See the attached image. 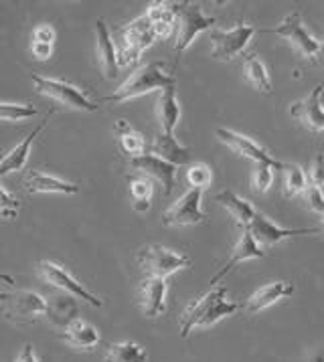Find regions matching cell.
<instances>
[{"instance_id": "52a82bcc", "label": "cell", "mask_w": 324, "mask_h": 362, "mask_svg": "<svg viewBox=\"0 0 324 362\" xmlns=\"http://www.w3.org/2000/svg\"><path fill=\"white\" fill-rule=\"evenodd\" d=\"M215 23H217V18L207 16L199 4L180 2V4H178V29L175 51H177L178 55H183V53L191 47L192 41H195L203 30L211 29Z\"/></svg>"}, {"instance_id": "cb8c5ba5", "label": "cell", "mask_w": 324, "mask_h": 362, "mask_svg": "<svg viewBox=\"0 0 324 362\" xmlns=\"http://www.w3.org/2000/svg\"><path fill=\"white\" fill-rule=\"evenodd\" d=\"M63 338H65V342L69 346H74L75 350H83V352H89V350L98 348V344H100L98 328L81 318H77L65 328Z\"/></svg>"}, {"instance_id": "d6a6232c", "label": "cell", "mask_w": 324, "mask_h": 362, "mask_svg": "<svg viewBox=\"0 0 324 362\" xmlns=\"http://www.w3.org/2000/svg\"><path fill=\"white\" fill-rule=\"evenodd\" d=\"M37 116V110L25 103H2L0 105V117L2 122H25Z\"/></svg>"}, {"instance_id": "4dcf8cb0", "label": "cell", "mask_w": 324, "mask_h": 362, "mask_svg": "<svg viewBox=\"0 0 324 362\" xmlns=\"http://www.w3.org/2000/svg\"><path fill=\"white\" fill-rule=\"evenodd\" d=\"M243 71H245V77H248V81H250L251 86L255 87L258 91H262V93H272V89H274V83H272V77H270V73H267V67H265V63L262 59L258 57V55H250V57L245 59V65H243Z\"/></svg>"}, {"instance_id": "484cf974", "label": "cell", "mask_w": 324, "mask_h": 362, "mask_svg": "<svg viewBox=\"0 0 324 362\" xmlns=\"http://www.w3.org/2000/svg\"><path fill=\"white\" fill-rule=\"evenodd\" d=\"M116 136H118L120 152L128 158V162L130 160L142 158L144 154H148L144 136L140 132L134 130L132 126L126 124L124 119H118V124H116Z\"/></svg>"}, {"instance_id": "ffe728a7", "label": "cell", "mask_w": 324, "mask_h": 362, "mask_svg": "<svg viewBox=\"0 0 324 362\" xmlns=\"http://www.w3.org/2000/svg\"><path fill=\"white\" fill-rule=\"evenodd\" d=\"M146 16L152 23L156 39H168L175 33V29H178V4L154 2L148 6Z\"/></svg>"}, {"instance_id": "f35d334b", "label": "cell", "mask_w": 324, "mask_h": 362, "mask_svg": "<svg viewBox=\"0 0 324 362\" xmlns=\"http://www.w3.org/2000/svg\"><path fill=\"white\" fill-rule=\"evenodd\" d=\"M57 39V33L51 25H39L37 29L33 30V43H43L53 45Z\"/></svg>"}, {"instance_id": "d4e9b609", "label": "cell", "mask_w": 324, "mask_h": 362, "mask_svg": "<svg viewBox=\"0 0 324 362\" xmlns=\"http://www.w3.org/2000/svg\"><path fill=\"white\" fill-rule=\"evenodd\" d=\"M77 298L69 296V293H63L61 291L59 296H53L49 300V310H47V318L53 326L57 328H67L71 322L77 320V314H79V304L75 302Z\"/></svg>"}, {"instance_id": "9a60e30c", "label": "cell", "mask_w": 324, "mask_h": 362, "mask_svg": "<svg viewBox=\"0 0 324 362\" xmlns=\"http://www.w3.org/2000/svg\"><path fill=\"white\" fill-rule=\"evenodd\" d=\"M324 87L316 86L304 100L296 102L290 107V114L296 117L304 128L312 132H324V103H323Z\"/></svg>"}, {"instance_id": "ac0fdd59", "label": "cell", "mask_w": 324, "mask_h": 362, "mask_svg": "<svg viewBox=\"0 0 324 362\" xmlns=\"http://www.w3.org/2000/svg\"><path fill=\"white\" fill-rule=\"evenodd\" d=\"M296 291V286L292 281H272V284H265L260 290H255L250 296V300L245 302V312L248 314H258L262 310H267L270 305H274L276 302H280L284 298L292 296Z\"/></svg>"}, {"instance_id": "7c38bea8", "label": "cell", "mask_w": 324, "mask_h": 362, "mask_svg": "<svg viewBox=\"0 0 324 362\" xmlns=\"http://www.w3.org/2000/svg\"><path fill=\"white\" fill-rule=\"evenodd\" d=\"M217 138L221 140L223 144H227L233 152H237L239 156L251 160L253 164H272L274 168H284V162H278L274 158L265 148L260 144H255L251 138L243 136V134H237L233 130H225V128H217Z\"/></svg>"}, {"instance_id": "8992f818", "label": "cell", "mask_w": 324, "mask_h": 362, "mask_svg": "<svg viewBox=\"0 0 324 362\" xmlns=\"http://www.w3.org/2000/svg\"><path fill=\"white\" fill-rule=\"evenodd\" d=\"M138 265L146 274V277H161V279H166L168 276L177 274L178 269L189 267L191 259L187 255L175 253L168 247L148 245L138 253Z\"/></svg>"}, {"instance_id": "f546056e", "label": "cell", "mask_w": 324, "mask_h": 362, "mask_svg": "<svg viewBox=\"0 0 324 362\" xmlns=\"http://www.w3.org/2000/svg\"><path fill=\"white\" fill-rule=\"evenodd\" d=\"M105 362H148V354L138 342L124 340L108 346Z\"/></svg>"}, {"instance_id": "ba28073f", "label": "cell", "mask_w": 324, "mask_h": 362, "mask_svg": "<svg viewBox=\"0 0 324 362\" xmlns=\"http://www.w3.org/2000/svg\"><path fill=\"white\" fill-rule=\"evenodd\" d=\"M37 272H39V276L43 277L45 284L57 288V290L63 291V293H69V296H74L77 300H83V302H88V304L93 305V308H102L103 305V302L98 296H93L88 288H83V286H81V284H79L63 265H59V263L41 261V263L37 265Z\"/></svg>"}, {"instance_id": "d590c367", "label": "cell", "mask_w": 324, "mask_h": 362, "mask_svg": "<svg viewBox=\"0 0 324 362\" xmlns=\"http://www.w3.org/2000/svg\"><path fill=\"white\" fill-rule=\"evenodd\" d=\"M21 204L16 201V197H13L6 187H0V215L4 218H15L18 215Z\"/></svg>"}, {"instance_id": "e0dca14e", "label": "cell", "mask_w": 324, "mask_h": 362, "mask_svg": "<svg viewBox=\"0 0 324 362\" xmlns=\"http://www.w3.org/2000/svg\"><path fill=\"white\" fill-rule=\"evenodd\" d=\"M23 185L29 194H77L79 185L67 182L53 174H45L41 170H29L23 178Z\"/></svg>"}, {"instance_id": "1f68e13d", "label": "cell", "mask_w": 324, "mask_h": 362, "mask_svg": "<svg viewBox=\"0 0 324 362\" xmlns=\"http://www.w3.org/2000/svg\"><path fill=\"white\" fill-rule=\"evenodd\" d=\"M130 197L136 213H146L152 199V180L144 174H136L130 178Z\"/></svg>"}, {"instance_id": "4316f807", "label": "cell", "mask_w": 324, "mask_h": 362, "mask_svg": "<svg viewBox=\"0 0 324 362\" xmlns=\"http://www.w3.org/2000/svg\"><path fill=\"white\" fill-rule=\"evenodd\" d=\"M215 201L221 204V206H225L231 213V217L237 221V225L243 227V229H248L251 225V221H253V217L258 215V211L253 209V204L250 201H245V199H241V197H237L233 190H221V192H217L215 194Z\"/></svg>"}, {"instance_id": "5bb4252c", "label": "cell", "mask_w": 324, "mask_h": 362, "mask_svg": "<svg viewBox=\"0 0 324 362\" xmlns=\"http://www.w3.org/2000/svg\"><path fill=\"white\" fill-rule=\"evenodd\" d=\"M251 233L255 237V241L260 245H278L286 239H292V237H300V235H316V233H323V227H312V229H284L280 225L272 223L270 218L258 213L250 225Z\"/></svg>"}, {"instance_id": "d6986e66", "label": "cell", "mask_w": 324, "mask_h": 362, "mask_svg": "<svg viewBox=\"0 0 324 362\" xmlns=\"http://www.w3.org/2000/svg\"><path fill=\"white\" fill-rule=\"evenodd\" d=\"M96 41H98V61H100L103 77L105 79H114L118 75L120 53L116 51L112 33H110L103 18H98V23H96Z\"/></svg>"}, {"instance_id": "83f0119b", "label": "cell", "mask_w": 324, "mask_h": 362, "mask_svg": "<svg viewBox=\"0 0 324 362\" xmlns=\"http://www.w3.org/2000/svg\"><path fill=\"white\" fill-rule=\"evenodd\" d=\"M158 119H161V134L175 136V130L180 119V105L177 100V89L168 87L158 98Z\"/></svg>"}, {"instance_id": "4fadbf2b", "label": "cell", "mask_w": 324, "mask_h": 362, "mask_svg": "<svg viewBox=\"0 0 324 362\" xmlns=\"http://www.w3.org/2000/svg\"><path fill=\"white\" fill-rule=\"evenodd\" d=\"M128 164H130V168H132L134 173L144 174L148 178L158 180L162 185V189H164V197H170L173 194L175 185H177V166L175 164L158 158V156H154L150 152L144 154L142 158L130 160Z\"/></svg>"}, {"instance_id": "3957f363", "label": "cell", "mask_w": 324, "mask_h": 362, "mask_svg": "<svg viewBox=\"0 0 324 362\" xmlns=\"http://www.w3.org/2000/svg\"><path fill=\"white\" fill-rule=\"evenodd\" d=\"M0 300H2V312L6 320L21 326L35 324L39 318L47 316V310H49V302L43 296L29 290H16V288L4 290Z\"/></svg>"}, {"instance_id": "836d02e7", "label": "cell", "mask_w": 324, "mask_h": 362, "mask_svg": "<svg viewBox=\"0 0 324 362\" xmlns=\"http://www.w3.org/2000/svg\"><path fill=\"white\" fill-rule=\"evenodd\" d=\"M274 182V166L272 164H255L251 173V189L258 194H265Z\"/></svg>"}, {"instance_id": "277c9868", "label": "cell", "mask_w": 324, "mask_h": 362, "mask_svg": "<svg viewBox=\"0 0 324 362\" xmlns=\"http://www.w3.org/2000/svg\"><path fill=\"white\" fill-rule=\"evenodd\" d=\"M120 65L128 67L138 63L142 53L146 51L150 45L156 41V35L152 29V23L146 16V13L138 18H134L132 23H128L126 27L120 29Z\"/></svg>"}, {"instance_id": "603a6c76", "label": "cell", "mask_w": 324, "mask_h": 362, "mask_svg": "<svg viewBox=\"0 0 324 362\" xmlns=\"http://www.w3.org/2000/svg\"><path fill=\"white\" fill-rule=\"evenodd\" d=\"M168 286L161 277H146L142 281V310L148 318H158L166 310Z\"/></svg>"}, {"instance_id": "8d00e7d4", "label": "cell", "mask_w": 324, "mask_h": 362, "mask_svg": "<svg viewBox=\"0 0 324 362\" xmlns=\"http://www.w3.org/2000/svg\"><path fill=\"white\" fill-rule=\"evenodd\" d=\"M310 187L323 189L324 187V154H316L308 170Z\"/></svg>"}, {"instance_id": "6da1fadb", "label": "cell", "mask_w": 324, "mask_h": 362, "mask_svg": "<svg viewBox=\"0 0 324 362\" xmlns=\"http://www.w3.org/2000/svg\"><path fill=\"white\" fill-rule=\"evenodd\" d=\"M239 308L241 305L227 300V288L225 286H215L187 305V310L180 316V336L189 338L192 330L213 326L219 320L236 314Z\"/></svg>"}, {"instance_id": "74e56055", "label": "cell", "mask_w": 324, "mask_h": 362, "mask_svg": "<svg viewBox=\"0 0 324 362\" xmlns=\"http://www.w3.org/2000/svg\"><path fill=\"white\" fill-rule=\"evenodd\" d=\"M306 203H308L310 211L318 213L324 218V194L323 189H316V187H308L306 194H304Z\"/></svg>"}, {"instance_id": "2e32d148", "label": "cell", "mask_w": 324, "mask_h": 362, "mask_svg": "<svg viewBox=\"0 0 324 362\" xmlns=\"http://www.w3.org/2000/svg\"><path fill=\"white\" fill-rule=\"evenodd\" d=\"M264 255H265V251L262 249V245L255 241V237H253V233H251L250 227H248V229H243L241 237H239V243H237L236 249H233V253H231V257L225 261V265H223L221 269H219L215 276L211 277V288L219 286V281H221L223 277L227 276L236 265L250 259H262Z\"/></svg>"}, {"instance_id": "60d3db41", "label": "cell", "mask_w": 324, "mask_h": 362, "mask_svg": "<svg viewBox=\"0 0 324 362\" xmlns=\"http://www.w3.org/2000/svg\"><path fill=\"white\" fill-rule=\"evenodd\" d=\"M16 362H39L37 354H35V348H33V344H25V346H23L21 354L16 356Z\"/></svg>"}, {"instance_id": "44dd1931", "label": "cell", "mask_w": 324, "mask_h": 362, "mask_svg": "<svg viewBox=\"0 0 324 362\" xmlns=\"http://www.w3.org/2000/svg\"><path fill=\"white\" fill-rule=\"evenodd\" d=\"M49 117H51V114H47V116L43 117V122H41L35 130L30 132L29 136H27L21 144H16L11 152H6V154H4V158H2V162H0V174H2V176H6V174L16 173V170H23V168H25V164H27V160H29L30 146H33V142H35V138L45 130V126L49 124Z\"/></svg>"}, {"instance_id": "b9f144b4", "label": "cell", "mask_w": 324, "mask_h": 362, "mask_svg": "<svg viewBox=\"0 0 324 362\" xmlns=\"http://www.w3.org/2000/svg\"><path fill=\"white\" fill-rule=\"evenodd\" d=\"M318 63L324 65V41H323V49H320V57H318Z\"/></svg>"}, {"instance_id": "8fae6325", "label": "cell", "mask_w": 324, "mask_h": 362, "mask_svg": "<svg viewBox=\"0 0 324 362\" xmlns=\"http://www.w3.org/2000/svg\"><path fill=\"white\" fill-rule=\"evenodd\" d=\"M201 201H203V190H187L177 203L173 204L162 215V223L166 227H191V225H201L205 221V213H203Z\"/></svg>"}, {"instance_id": "ab89813d", "label": "cell", "mask_w": 324, "mask_h": 362, "mask_svg": "<svg viewBox=\"0 0 324 362\" xmlns=\"http://www.w3.org/2000/svg\"><path fill=\"white\" fill-rule=\"evenodd\" d=\"M30 51H33V57L37 59V61H47L53 55V45L30 43Z\"/></svg>"}, {"instance_id": "7a4b0ae2", "label": "cell", "mask_w": 324, "mask_h": 362, "mask_svg": "<svg viewBox=\"0 0 324 362\" xmlns=\"http://www.w3.org/2000/svg\"><path fill=\"white\" fill-rule=\"evenodd\" d=\"M177 86V77L173 73L164 71L162 63H148L144 67H140L138 71H134L122 86L108 98H103L105 103H124L130 102L134 98L146 95L154 89H168V87Z\"/></svg>"}, {"instance_id": "7402d4cb", "label": "cell", "mask_w": 324, "mask_h": 362, "mask_svg": "<svg viewBox=\"0 0 324 362\" xmlns=\"http://www.w3.org/2000/svg\"><path fill=\"white\" fill-rule=\"evenodd\" d=\"M150 154L166 160L175 166H191L192 160L191 150L187 146L178 144L175 136H166V134H158L154 138V142L150 146Z\"/></svg>"}, {"instance_id": "9c48e42d", "label": "cell", "mask_w": 324, "mask_h": 362, "mask_svg": "<svg viewBox=\"0 0 324 362\" xmlns=\"http://www.w3.org/2000/svg\"><path fill=\"white\" fill-rule=\"evenodd\" d=\"M258 30L251 25H237L229 30H211L209 41H211V57L217 61H231L239 53L245 51Z\"/></svg>"}, {"instance_id": "f1b7e54d", "label": "cell", "mask_w": 324, "mask_h": 362, "mask_svg": "<svg viewBox=\"0 0 324 362\" xmlns=\"http://www.w3.org/2000/svg\"><path fill=\"white\" fill-rule=\"evenodd\" d=\"M282 173H284L282 185H284V197L286 199H294V197H300V194H306L310 180L306 173L302 170V166H298V164H284Z\"/></svg>"}, {"instance_id": "5b68a950", "label": "cell", "mask_w": 324, "mask_h": 362, "mask_svg": "<svg viewBox=\"0 0 324 362\" xmlns=\"http://www.w3.org/2000/svg\"><path fill=\"white\" fill-rule=\"evenodd\" d=\"M35 89L47 95L55 102L63 103V105H69L74 110H81V112H98V103L91 102L88 98V93L79 87H75L69 81H63V79H53V77H41V75H33L30 77Z\"/></svg>"}, {"instance_id": "e575fe53", "label": "cell", "mask_w": 324, "mask_h": 362, "mask_svg": "<svg viewBox=\"0 0 324 362\" xmlns=\"http://www.w3.org/2000/svg\"><path fill=\"white\" fill-rule=\"evenodd\" d=\"M211 180H213V173H211V168L207 166L205 162H195V164L189 166L187 182L191 185V189L205 190L211 185Z\"/></svg>"}, {"instance_id": "30bf717a", "label": "cell", "mask_w": 324, "mask_h": 362, "mask_svg": "<svg viewBox=\"0 0 324 362\" xmlns=\"http://www.w3.org/2000/svg\"><path fill=\"white\" fill-rule=\"evenodd\" d=\"M276 35L284 37L288 43L294 47L296 51L306 59H316L320 57V49H323V43L314 39V35L306 29L304 21H302V15L300 13H292L288 15L276 29L272 30Z\"/></svg>"}]
</instances>
